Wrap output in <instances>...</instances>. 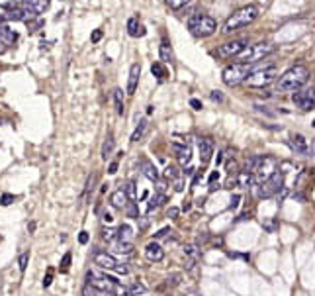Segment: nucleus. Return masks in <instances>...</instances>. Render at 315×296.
I'll list each match as a JSON object with an SVG mask.
<instances>
[{"mask_svg": "<svg viewBox=\"0 0 315 296\" xmlns=\"http://www.w3.org/2000/svg\"><path fill=\"white\" fill-rule=\"evenodd\" d=\"M276 77H278L276 65L264 63V65L252 67V71L249 73V77L245 79V83H247L251 89H264V87H268Z\"/></svg>", "mask_w": 315, "mask_h": 296, "instance_id": "20e7f679", "label": "nucleus"}, {"mask_svg": "<svg viewBox=\"0 0 315 296\" xmlns=\"http://www.w3.org/2000/svg\"><path fill=\"white\" fill-rule=\"evenodd\" d=\"M218 177H220V173H212V175H210V183H214Z\"/></svg>", "mask_w": 315, "mask_h": 296, "instance_id": "6e6d98bb", "label": "nucleus"}, {"mask_svg": "<svg viewBox=\"0 0 315 296\" xmlns=\"http://www.w3.org/2000/svg\"><path fill=\"white\" fill-rule=\"evenodd\" d=\"M114 102H116V112L118 116H124V91L122 89H116L114 91Z\"/></svg>", "mask_w": 315, "mask_h": 296, "instance_id": "cd10ccee", "label": "nucleus"}, {"mask_svg": "<svg viewBox=\"0 0 315 296\" xmlns=\"http://www.w3.org/2000/svg\"><path fill=\"white\" fill-rule=\"evenodd\" d=\"M102 237H104V241H114V239L118 237V231L112 230V228H110V230H104L102 231Z\"/></svg>", "mask_w": 315, "mask_h": 296, "instance_id": "4c0bfd02", "label": "nucleus"}, {"mask_svg": "<svg viewBox=\"0 0 315 296\" xmlns=\"http://www.w3.org/2000/svg\"><path fill=\"white\" fill-rule=\"evenodd\" d=\"M166 214H168V218H178V214H180V210L172 206V208H168V212H166Z\"/></svg>", "mask_w": 315, "mask_h": 296, "instance_id": "a18cd8bd", "label": "nucleus"}, {"mask_svg": "<svg viewBox=\"0 0 315 296\" xmlns=\"http://www.w3.org/2000/svg\"><path fill=\"white\" fill-rule=\"evenodd\" d=\"M4 51H6V45H4V43H0V55H2Z\"/></svg>", "mask_w": 315, "mask_h": 296, "instance_id": "4d7b16f0", "label": "nucleus"}, {"mask_svg": "<svg viewBox=\"0 0 315 296\" xmlns=\"http://www.w3.org/2000/svg\"><path fill=\"white\" fill-rule=\"evenodd\" d=\"M108 173H110V175L118 173V161H112V163H110V167H108Z\"/></svg>", "mask_w": 315, "mask_h": 296, "instance_id": "09e8293b", "label": "nucleus"}, {"mask_svg": "<svg viewBox=\"0 0 315 296\" xmlns=\"http://www.w3.org/2000/svg\"><path fill=\"white\" fill-rule=\"evenodd\" d=\"M114 145H116L114 137H112V135H108V137H106V141L102 143V159H104V161H106V159L112 155V151H114Z\"/></svg>", "mask_w": 315, "mask_h": 296, "instance_id": "bb28decb", "label": "nucleus"}, {"mask_svg": "<svg viewBox=\"0 0 315 296\" xmlns=\"http://www.w3.org/2000/svg\"><path fill=\"white\" fill-rule=\"evenodd\" d=\"M314 126H315V122H314Z\"/></svg>", "mask_w": 315, "mask_h": 296, "instance_id": "13d9d810", "label": "nucleus"}, {"mask_svg": "<svg viewBox=\"0 0 315 296\" xmlns=\"http://www.w3.org/2000/svg\"><path fill=\"white\" fill-rule=\"evenodd\" d=\"M90 39H92V41H100V39H102V30H96L94 33H92V35H90Z\"/></svg>", "mask_w": 315, "mask_h": 296, "instance_id": "8fccbe9b", "label": "nucleus"}, {"mask_svg": "<svg viewBox=\"0 0 315 296\" xmlns=\"http://www.w3.org/2000/svg\"><path fill=\"white\" fill-rule=\"evenodd\" d=\"M168 233H172V231L168 230V228H164V230H160V231H158V233H157V235H155V237H157V239H160V237H166Z\"/></svg>", "mask_w": 315, "mask_h": 296, "instance_id": "603ef678", "label": "nucleus"}, {"mask_svg": "<svg viewBox=\"0 0 315 296\" xmlns=\"http://www.w3.org/2000/svg\"><path fill=\"white\" fill-rule=\"evenodd\" d=\"M102 220H104L106 224H112V222H114V218H112L110 214H104V218H102Z\"/></svg>", "mask_w": 315, "mask_h": 296, "instance_id": "5fc2aeb1", "label": "nucleus"}, {"mask_svg": "<svg viewBox=\"0 0 315 296\" xmlns=\"http://www.w3.org/2000/svg\"><path fill=\"white\" fill-rule=\"evenodd\" d=\"M190 106H192L194 110H202V102H200V100H196V99L190 100Z\"/></svg>", "mask_w": 315, "mask_h": 296, "instance_id": "49530a36", "label": "nucleus"}, {"mask_svg": "<svg viewBox=\"0 0 315 296\" xmlns=\"http://www.w3.org/2000/svg\"><path fill=\"white\" fill-rule=\"evenodd\" d=\"M282 181H284V175L280 171H274L264 183H260L258 185V197L260 198H270L272 195H276V193H280V189H282Z\"/></svg>", "mask_w": 315, "mask_h": 296, "instance_id": "1a4fd4ad", "label": "nucleus"}, {"mask_svg": "<svg viewBox=\"0 0 315 296\" xmlns=\"http://www.w3.org/2000/svg\"><path fill=\"white\" fill-rule=\"evenodd\" d=\"M151 73L157 77L158 81H162V79L166 77V69H164V65H162L160 61H157V63H153V65H151Z\"/></svg>", "mask_w": 315, "mask_h": 296, "instance_id": "7c9ffc66", "label": "nucleus"}, {"mask_svg": "<svg viewBox=\"0 0 315 296\" xmlns=\"http://www.w3.org/2000/svg\"><path fill=\"white\" fill-rule=\"evenodd\" d=\"M110 204H112L116 210H124L127 204H129V200H127L126 197V191H124V189L114 191V193L110 195Z\"/></svg>", "mask_w": 315, "mask_h": 296, "instance_id": "aec40b11", "label": "nucleus"}, {"mask_svg": "<svg viewBox=\"0 0 315 296\" xmlns=\"http://www.w3.org/2000/svg\"><path fill=\"white\" fill-rule=\"evenodd\" d=\"M164 200H166V197H164V195H158L157 198H153V200H151V204H149V210H153V208L160 206V204H162Z\"/></svg>", "mask_w": 315, "mask_h": 296, "instance_id": "ea45409f", "label": "nucleus"}, {"mask_svg": "<svg viewBox=\"0 0 315 296\" xmlns=\"http://www.w3.org/2000/svg\"><path fill=\"white\" fill-rule=\"evenodd\" d=\"M28 263H30V251H24V253H20V257H18V267H20V273H26Z\"/></svg>", "mask_w": 315, "mask_h": 296, "instance_id": "2f4dec72", "label": "nucleus"}, {"mask_svg": "<svg viewBox=\"0 0 315 296\" xmlns=\"http://www.w3.org/2000/svg\"><path fill=\"white\" fill-rule=\"evenodd\" d=\"M158 55H160V63H172V59H174V55H172V47H170V43H168V39H166V37H162V41H160Z\"/></svg>", "mask_w": 315, "mask_h": 296, "instance_id": "4be33fe9", "label": "nucleus"}, {"mask_svg": "<svg viewBox=\"0 0 315 296\" xmlns=\"http://www.w3.org/2000/svg\"><path fill=\"white\" fill-rule=\"evenodd\" d=\"M180 279H182V275H180V273H174V275H170V277L164 281V285H160V287H158V291H164L166 287H170V289H172V287H176V285L180 283Z\"/></svg>", "mask_w": 315, "mask_h": 296, "instance_id": "c85d7f7f", "label": "nucleus"}, {"mask_svg": "<svg viewBox=\"0 0 315 296\" xmlns=\"http://www.w3.org/2000/svg\"><path fill=\"white\" fill-rule=\"evenodd\" d=\"M51 281H53V269H49V271H47V275H45V279H43V287L47 289V287L51 285Z\"/></svg>", "mask_w": 315, "mask_h": 296, "instance_id": "79ce46f5", "label": "nucleus"}, {"mask_svg": "<svg viewBox=\"0 0 315 296\" xmlns=\"http://www.w3.org/2000/svg\"><path fill=\"white\" fill-rule=\"evenodd\" d=\"M141 171H143V175L149 179V181H153V183H157L158 181V171L157 167L151 163V161H141Z\"/></svg>", "mask_w": 315, "mask_h": 296, "instance_id": "b1692460", "label": "nucleus"}, {"mask_svg": "<svg viewBox=\"0 0 315 296\" xmlns=\"http://www.w3.org/2000/svg\"><path fill=\"white\" fill-rule=\"evenodd\" d=\"M274 51H276V45H272L268 41H260V43H254V45H247L235 59H237V63L254 65L256 61H262L264 57L272 55Z\"/></svg>", "mask_w": 315, "mask_h": 296, "instance_id": "7ed1b4c3", "label": "nucleus"}, {"mask_svg": "<svg viewBox=\"0 0 315 296\" xmlns=\"http://www.w3.org/2000/svg\"><path fill=\"white\" fill-rule=\"evenodd\" d=\"M116 251H118V253H126V255H129V253L133 251V243H122V241H118Z\"/></svg>", "mask_w": 315, "mask_h": 296, "instance_id": "f704fd0d", "label": "nucleus"}, {"mask_svg": "<svg viewBox=\"0 0 315 296\" xmlns=\"http://www.w3.org/2000/svg\"><path fill=\"white\" fill-rule=\"evenodd\" d=\"M145 130H147V120H141L139 122V126L135 128V132H133V135H131V141L135 143V141H139L141 137H143V133H145Z\"/></svg>", "mask_w": 315, "mask_h": 296, "instance_id": "c756f323", "label": "nucleus"}, {"mask_svg": "<svg viewBox=\"0 0 315 296\" xmlns=\"http://www.w3.org/2000/svg\"><path fill=\"white\" fill-rule=\"evenodd\" d=\"M252 71V65H245V63H233L227 65L221 73V79L227 87H237L241 83H245V79L249 77V73Z\"/></svg>", "mask_w": 315, "mask_h": 296, "instance_id": "0eeeda50", "label": "nucleus"}, {"mask_svg": "<svg viewBox=\"0 0 315 296\" xmlns=\"http://www.w3.org/2000/svg\"><path fill=\"white\" fill-rule=\"evenodd\" d=\"M172 183V187H174V191L176 193H180L182 189H184V181H182V177H178V179H174V181H170Z\"/></svg>", "mask_w": 315, "mask_h": 296, "instance_id": "a19ab883", "label": "nucleus"}, {"mask_svg": "<svg viewBox=\"0 0 315 296\" xmlns=\"http://www.w3.org/2000/svg\"><path fill=\"white\" fill-rule=\"evenodd\" d=\"M124 191H126L127 200H129V202H135L137 195H135V183H133V181H129V183H127V187L124 189Z\"/></svg>", "mask_w": 315, "mask_h": 296, "instance_id": "473e14b6", "label": "nucleus"}, {"mask_svg": "<svg viewBox=\"0 0 315 296\" xmlns=\"http://www.w3.org/2000/svg\"><path fill=\"white\" fill-rule=\"evenodd\" d=\"M239 200H241L239 195H235V197L231 198V208H237V206H239Z\"/></svg>", "mask_w": 315, "mask_h": 296, "instance_id": "864d4df0", "label": "nucleus"}, {"mask_svg": "<svg viewBox=\"0 0 315 296\" xmlns=\"http://www.w3.org/2000/svg\"><path fill=\"white\" fill-rule=\"evenodd\" d=\"M256 18H258V6L247 4V6L239 8V10H235V12L225 20L223 33H233V32H237V30H241V28H247V26H251Z\"/></svg>", "mask_w": 315, "mask_h": 296, "instance_id": "f03ea898", "label": "nucleus"}, {"mask_svg": "<svg viewBox=\"0 0 315 296\" xmlns=\"http://www.w3.org/2000/svg\"><path fill=\"white\" fill-rule=\"evenodd\" d=\"M79 241L84 245V243H88V233L86 231H80V235H79Z\"/></svg>", "mask_w": 315, "mask_h": 296, "instance_id": "de8ad7c7", "label": "nucleus"}, {"mask_svg": "<svg viewBox=\"0 0 315 296\" xmlns=\"http://www.w3.org/2000/svg\"><path fill=\"white\" fill-rule=\"evenodd\" d=\"M127 208V214L131 216V218H137V208H135V202H131V206H126Z\"/></svg>", "mask_w": 315, "mask_h": 296, "instance_id": "c03bdc74", "label": "nucleus"}, {"mask_svg": "<svg viewBox=\"0 0 315 296\" xmlns=\"http://www.w3.org/2000/svg\"><path fill=\"white\" fill-rule=\"evenodd\" d=\"M118 241H122V243H133V230H131V226L124 224L118 230Z\"/></svg>", "mask_w": 315, "mask_h": 296, "instance_id": "393cba45", "label": "nucleus"}, {"mask_svg": "<svg viewBox=\"0 0 315 296\" xmlns=\"http://www.w3.org/2000/svg\"><path fill=\"white\" fill-rule=\"evenodd\" d=\"M184 257H186V267L192 269L194 265L198 263V259H200V249H198V245L188 243V245L184 247Z\"/></svg>", "mask_w": 315, "mask_h": 296, "instance_id": "412c9836", "label": "nucleus"}, {"mask_svg": "<svg viewBox=\"0 0 315 296\" xmlns=\"http://www.w3.org/2000/svg\"><path fill=\"white\" fill-rule=\"evenodd\" d=\"M22 6H26L32 14L39 16L49 8V0H22Z\"/></svg>", "mask_w": 315, "mask_h": 296, "instance_id": "a211bd4d", "label": "nucleus"}, {"mask_svg": "<svg viewBox=\"0 0 315 296\" xmlns=\"http://www.w3.org/2000/svg\"><path fill=\"white\" fill-rule=\"evenodd\" d=\"M145 257L149 261H153V263H158V261L164 259V249L160 247L158 241H151V243L145 245Z\"/></svg>", "mask_w": 315, "mask_h": 296, "instance_id": "2eb2a0df", "label": "nucleus"}, {"mask_svg": "<svg viewBox=\"0 0 315 296\" xmlns=\"http://www.w3.org/2000/svg\"><path fill=\"white\" fill-rule=\"evenodd\" d=\"M188 30L196 37H210L218 30V22L206 14H194L188 20Z\"/></svg>", "mask_w": 315, "mask_h": 296, "instance_id": "423d86ee", "label": "nucleus"}, {"mask_svg": "<svg viewBox=\"0 0 315 296\" xmlns=\"http://www.w3.org/2000/svg\"><path fill=\"white\" fill-rule=\"evenodd\" d=\"M88 279H92V281H88V285H92V289H96V291L108 293L112 296H127L126 287L116 277H112L108 273H102L100 277H94L92 273H88Z\"/></svg>", "mask_w": 315, "mask_h": 296, "instance_id": "39448f33", "label": "nucleus"}, {"mask_svg": "<svg viewBox=\"0 0 315 296\" xmlns=\"http://www.w3.org/2000/svg\"><path fill=\"white\" fill-rule=\"evenodd\" d=\"M164 177H166L168 181H174V179H178L180 175H178V171H176V167H172V165H168V167L164 169Z\"/></svg>", "mask_w": 315, "mask_h": 296, "instance_id": "c9c22d12", "label": "nucleus"}, {"mask_svg": "<svg viewBox=\"0 0 315 296\" xmlns=\"http://www.w3.org/2000/svg\"><path fill=\"white\" fill-rule=\"evenodd\" d=\"M4 8L8 10V14H4V20H14V22H32L35 18V14H32L26 6L20 4H4Z\"/></svg>", "mask_w": 315, "mask_h": 296, "instance_id": "9b49d317", "label": "nucleus"}, {"mask_svg": "<svg viewBox=\"0 0 315 296\" xmlns=\"http://www.w3.org/2000/svg\"><path fill=\"white\" fill-rule=\"evenodd\" d=\"M139 77H141V65H139V63H133L131 69H129V81H127V95H129V97L135 95Z\"/></svg>", "mask_w": 315, "mask_h": 296, "instance_id": "dca6fc26", "label": "nucleus"}, {"mask_svg": "<svg viewBox=\"0 0 315 296\" xmlns=\"http://www.w3.org/2000/svg\"><path fill=\"white\" fill-rule=\"evenodd\" d=\"M292 102L300 110H314L315 108V87L310 89H300L292 95Z\"/></svg>", "mask_w": 315, "mask_h": 296, "instance_id": "9d476101", "label": "nucleus"}, {"mask_svg": "<svg viewBox=\"0 0 315 296\" xmlns=\"http://www.w3.org/2000/svg\"><path fill=\"white\" fill-rule=\"evenodd\" d=\"M12 200H14V197H12V195H4V197H2V206H8Z\"/></svg>", "mask_w": 315, "mask_h": 296, "instance_id": "3c124183", "label": "nucleus"}, {"mask_svg": "<svg viewBox=\"0 0 315 296\" xmlns=\"http://www.w3.org/2000/svg\"><path fill=\"white\" fill-rule=\"evenodd\" d=\"M94 263L100 269H106V271H114L118 275H127V267L124 263H120L112 253L108 251H96L94 253Z\"/></svg>", "mask_w": 315, "mask_h": 296, "instance_id": "6e6552de", "label": "nucleus"}, {"mask_svg": "<svg viewBox=\"0 0 315 296\" xmlns=\"http://www.w3.org/2000/svg\"><path fill=\"white\" fill-rule=\"evenodd\" d=\"M290 145H292V149H294L296 153H300V155H306V153L310 151L308 139H306L302 133H294V135L290 137Z\"/></svg>", "mask_w": 315, "mask_h": 296, "instance_id": "f3484780", "label": "nucleus"}, {"mask_svg": "<svg viewBox=\"0 0 315 296\" xmlns=\"http://www.w3.org/2000/svg\"><path fill=\"white\" fill-rule=\"evenodd\" d=\"M127 33L131 37H143L147 32H145V26L137 22V18H129L127 20Z\"/></svg>", "mask_w": 315, "mask_h": 296, "instance_id": "5701e85b", "label": "nucleus"}, {"mask_svg": "<svg viewBox=\"0 0 315 296\" xmlns=\"http://www.w3.org/2000/svg\"><path fill=\"white\" fill-rule=\"evenodd\" d=\"M310 79V69L306 65H294L290 67L288 71H284L282 75L278 77L276 83V91L278 93H296L300 89H304V85Z\"/></svg>", "mask_w": 315, "mask_h": 296, "instance_id": "f257e3e1", "label": "nucleus"}, {"mask_svg": "<svg viewBox=\"0 0 315 296\" xmlns=\"http://www.w3.org/2000/svg\"><path fill=\"white\" fill-rule=\"evenodd\" d=\"M210 99L214 100V102H223V95H221L220 91H212V95H210Z\"/></svg>", "mask_w": 315, "mask_h": 296, "instance_id": "37998d69", "label": "nucleus"}, {"mask_svg": "<svg viewBox=\"0 0 315 296\" xmlns=\"http://www.w3.org/2000/svg\"><path fill=\"white\" fill-rule=\"evenodd\" d=\"M71 259H73V255H71V253H65L63 255V259H61V271H63V273L69 271V267H71Z\"/></svg>", "mask_w": 315, "mask_h": 296, "instance_id": "58836bf2", "label": "nucleus"}, {"mask_svg": "<svg viewBox=\"0 0 315 296\" xmlns=\"http://www.w3.org/2000/svg\"><path fill=\"white\" fill-rule=\"evenodd\" d=\"M245 47H247V41H245V39H233V41H227V43L220 45L218 51H216V55L221 57V59H233V57H237Z\"/></svg>", "mask_w": 315, "mask_h": 296, "instance_id": "f8f14e48", "label": "nucleus"}, {"mask_svg": "<svg viewBox=\"0 0 315 296\" xmlns=\"http://www.w3.org/2000/svg\"><path fill=\"white\" fill-rule=\"evenodd\" d=\"M237 185L243 187V189H249L251 185H254V175L247 173V171H241V173L237 175Z\"/></svg>", "mask_w": 315, "mask_h": 296, "instance_id": "a878e982", "label": "nucleus"}, {"mask_svg": "<svg viewBox=\"0 0 315 296\" xmlns=\"http://www.w3.org/2000/svg\"><path fill=\"white\" fill-rule=\"evenodd\" d=\"M174 151H176V157H178V163L182 167H186L192 159V149H190V143L188 141H174L172 143Z\"/></svg>", "mask_w": 315, "mask_h": 296, "instance_id": "4468645a", "label": "nucleus"}, {"mask_svg": "<svg viewBox=\"0 0 315 296\" xmlns=\"http://www.w3.org/2000/svg\"><path fill=\"white\" fill-rule=\"evenodd\" d=\"M2 22H4V16H0V43H4V45L16 43V39H18V33L14 32V30H10L8 26H4Z\"/></svg>", "mask_w": 315, "mask_h": 296, "instance_id": "6ab92c4d", "label": "nucleus"}, {"mask_svg": "<svg viewBox=\"0 0 315 296\" xmlns=\"http://www.w3.org/2000/svg\"><path fill=\"white\" fill-rule=\"evenodd\" d=\"M166 2V6L170 8V10H180L182 6H186L190 0H164Z\"/></svg>", "mask_w": 315, "mask_h": 296, "instance_id": "72a5a7b5", "label": "nucleus"}, {"mask_svg": "<svg viewBox=\"0 0 315 296\" xmlns=\"http://www.w3.org/2000/svg\"><path fill=\"white\" fill-rule=\"evenodd\" d=\"M145 293V287L143 285H133L131 289H127V296H137Z\"/></svg>", "mask_w": 315, "mask_h": 296, "instance_id": "e433bc0d", "label": "nucleus"}, {"mask_svg": "<svg viewBox=\"0 0 315 296\" xmlns=\"http://www.w3.org/2000/svg\"><path fill=\"white\" fill-rule=\"evenodd\" d=\"M198 147H200V161H202V165H208L210 161H212V155L216 153L214 141L208 139V137H204V139L198 141Z\"/></svg>", "mask_w": 315, "mask_h": 296, "instance_id": "ddd939ff", "label": "nucleus"}]
</instances>
